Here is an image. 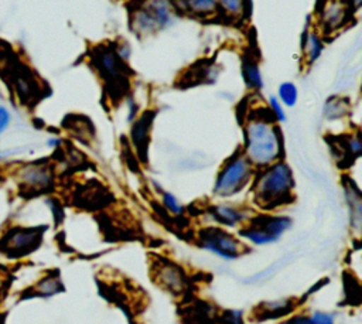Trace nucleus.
Returning <instances> with one entry per match:
<instances>
[{
	"label": "nucleus",
	"instance_id": "obj_1",
	"mask_svg": "<svg viewBox=\"0 0 362 324\" xmlns=\"http://www.w3.org/2000/svg\"><path fill=\"white\" fill-rule=\"evenodd\" d=\"M240 125V149L256 170L264 168L280 160H286V146L281 126L273 120L266 103L245 109Z\"/></svg>",
	"mask_w": 362,
	"mask_h": 324
},
{
	"label": "nucleus",
	"instance_id": "obj_2",
	"mask_svg": "<svg viewBox=\"0 0 362 324\" xmlns=\"http://www.w3.org/2000/svg\"><path fill=\"white\" fill-rule=\"evenodd\" d=\"M249 204L256 212H279L294 204L296 177L286 160L256 170L247 191Z\"/></svg>",
	"mask_w": 362,
	"mask_h": 324
},
{
	"label": "nucleus",
	"instance_id": "obj_3",
	"mask_svg": "<svg viewBox=\"0 0 362 324\" xmlns=\"http://www.w3.org/2000/svg\"><path fill=\"white\" fill-rule=\"evenodd\" d=\"M256 168L249 161L243 150L236 147L219 166L214 184L212 197L226 201L235 198L245 191H249L255 178Z\"/></svg>",
	"mask_w": 362,
	"mask_h": 324
},
{
	"label": "nucleus",
	"instance_id": "obj_4",
	"mask_svg": "<svg viewBox=\"0 0 362 324\" xmlns=\"http://www.w3.org/2000/svg\"><path fill=\"white\" fill-rule=\"evenodd\" d=\"M291 226L293 219L288 215L279 212H255V215L238 229L236 235L245 243L263 246L280 241Z\"/></svg>",
	"mask_w": 362,
	"mask_h": 324
},
{
	"label": "nucleus",
	"instance_id": "obj_5",
	"mask_svg": "<svg viewBox=\"0 0 362 324\" xmlns=\"http://www.w3.org/2000/svg\"><path fill=\"white\" fill-rule=\"evenodd\" d=\"M175 17L177 14L171 1H144L132 11L130 28L134 34L147 37L173 25Z\"/></svg>",
	"mask_w": 362,
	"mask_h": 324
},
{
	"label": "nucleus",
	"instance_id": "obj_6",
	"mask_svg": "<svg viewBox=\"0 0 362 324\" xmlns=\"http://www.w3.org/2000/svg\"><path fill=\"white\" fill-rule=\"evenodd\" d=\"M197 245L223 260L239 259L247 252V243L236 233L216 225L201 228L197 233Z\"/></svg>",
	"mask_w": 362,
	"mask_h": 324
},
{
	"label": "nucleus",
	"instance_id": "obj_7",
	"mask_svg": "<svg viewBox=\"0 0 362 324\" xmlns=\"http://www.w3.org/2000/svg\"><path fill=\"white\" fill-rule=\"evenodd\" d=\"M317 6L320 8H315L311 14L313 23L324 38L339 34L355 18V13L351 10L348 1H320Z\"/></svg>",
	"mask_w": 362,
	"mask_h": 324
},
{
	"label": "nucleus",
	"instance_id": "obj_8",
	"mask_svg": "<svg viewBox=\"0 0 362 324\" xmlns=\"http://www.w3.org/2000/svg\"><path fill=\"white\" fill-rule=\"evenodd\" d=\"M42 233L41 226H13L0 236V252L13 259L27 256L40 246Z\"/></svg>",
	"mask_w": 362,
	"mask_h": 324
},
{
	"label": "nucleus",
	"instance_id": "obj_9",
	"mask_svg": "<svg viewBox=\"0 0 362 324\" xmlns=\"http://www.w3.org/2000/svg\"><path fill=\"white\" fill-rule=\"evenodd\" d=\"M255 209L249 202H230L219 201L209 204L204 214L212 225L225 229H239L242 228L253 215Z\"/></svg>",
	"mask_w": 362,
	"mask_h": 324
},
{
	"label": "nucleus",
	"instance_id": "obj_10",
	"mask_svg": "<svg viewBox=\"0 0 362 324\" xmlns=\"http://www.w3.org/2000/svg\"><path fill=\"white\" fill-rule=\"evenodd\" d=\"M93 64L98 68L105 83L119 92L124 93L127 89V66L126 62L116 54L115 47H103L93 55Z\"/></svg>",
	"mask_w": 362,
	"mask_h": 324
},
{
	"label": "nucleus",
	"instance_id": "obj_11",
	"mask_svg": "<svg viewBox=\"0 0 362 324\" xmlns=\"http://www.w3.org/2000/svg\"><path fill=\"white\" fill-rule=\"evenodd\" d=\"M154 282L165 291L180 296L188 289V277L181 266L168 260L157 259L151 267Z\"/></svg>",
	"mask_w": 362,
	"mask_h": 324
},
{
	"label": "nucleus",
	"instance_id": "obj_12",
	"mask_svg": "<svg viewBox=\"0 0 362 324\" xmlns=\"http://www.w3.org/2000/svg\"><path fill=\"white\" fill-rule=\"evenodd\" d=\"M341 187L348 208L349 231L356 239L362 238V190L349 174H342Z\"/></svg>",
	"mask_w": 362,
	"mask_h": 324
},
{
	"label": "nucleus",
	"instance_id": "obj_13",
	"mask_svg": "<svg viewBox=\"0 0 362 324\" xmlns=\"http://www.w3.org/2000/svg\"><path fill=\"white\" fill-rule=\"evenodd\" d=\"M325 50V38L322 34L314 27L313 16L311 21H307L301 37H300V55L304 66H313L322 55Z\"/></svg>",
	"mask_w": 362,
	"mask_h": 324
},
{
	"label": "nucleus",
	"instance_id": "obj_14",
	"mask_svg": "<svg viewBox=\"0 0 362 324\" xmlns=\"http://www.w3.org/2000/svg\"><path fill=\"white\" fill-rule=\"evenodd\" d=\"M17 180L23 190L33 192H44L54 184V175L47 166H25L18 170Z\"/></svg>",
	"mask_w": 362,
	"mask_h": 324
},
{
	"label": "nucleus",
	"instance_id": "obj_15",
	"mask_svg": "<svg viewBox=\"0 0 362 324\" xmlns=\"http://www.w3.org/2000/svg\"><path fill=\"white\" fill-rule=\"evenodd\" d=\"M171 3L177 16H184L198 21H209L218 18L216 0H177Z\"/></svg>",
	"mask_w": 362,
	"mask_h": 324
},
{
	"label": "nucleus",
	"instance_id": "obj_16",
	"mask_svg": "<svg viewBox=\"0 0 362 324\" xmlns=\"http://www.w3.org/2000/svg\"><path fill=\"white\" fill-rule=\"evenodd\" d=\"M154 112L146 110L137 119L132 123V130H130V139L133 143V147L137 153V157L143 161L147 160V151H148V144H150V132L154 120Z\"/></svg>",
	"mask_w": 362,
	"mask_h": 324
},
{
	"label": "nucleus",
	"instance_id": "obj_17",
	"mask_svg": "<svg viewBox=\"0 0 362 324\" xmlns=\"http://www.w3.org/2000/svg\"><path fill=\"white\" fill-rule=\"evenodd\" d=\"M240 76L249 92L257 95L264 88L263 74L259 65V61L255 55L245 54L240 59Z\"/></svg>",
	"mask_w": 362,
	"mask_h": 324
},
{
	"label": "nucleus",
	"instance_id": "obj_18",
	"mask_svg": "<svg viewBox=\"0 0 362 324\" xmlns=\"http://www.w3.org/2000/svg\"><path fill=\"white\" fill-rule=\"evenodd\" d=\"M334 147L335 157H339L342 160L345 158H361L362 157V132H349L344 133L338 137H334V143L331 144Z\"/></svg>",
	"mask_w": 362,
	"mask_h": 324
},
{
	"label": "nucleus",
	"instance_id": "obj_19",
	"mask_svg": "<svg viewBox=\"0 0 362 324\" xmlns=\"http://www.w3.org/2000/svg\"><path fill=\"white\" fill-rule=\"evenodd\" d=\"M297 303L294 299H279V300H267L262 301L256 307V317L259 320L266 318H279L290 314L296 308Z\"/></svg>",
	"mask_w": 362,
	"mask_h": 324
},
{
	"label": "nucleus",
	"instance_id": "obj_20",
	"mask_svg": "<svg viewBox=\"0 0 362 324\" xmlns=\"http://www.w3.org/2000/svg\"><path fill=\"white\" fill-rule=\"evenodd\" d=\"M253 4L242 0H221L218 1V17L236 23L243 21L252 14Z\"/></svg>",
	"mask_w": 362,
	"mask_h": 324
},
{
	"label": "nucleus",
	"instance_id": "obj_21",
	"mask_svg": "<svg viewBox=\"0 0 362 324\" xmlns=\"http://www.w3.org/2000/svg\"><path fill=\"white\" fill-rule=\"evenodd\" d=\"M64 291V284L57 272H49L37 280L28 290L27 297H51Z\"/></svg>",
	"mask_w": 362,
	"mask_h": 324
},
{
	"label": "nucleus",
	"instance_id": "obj_22",
	"mask_svg": "<svg viewBox=\"0 0 362 324\" xmlns=\"http://www.w3.org/2000/svg\"><path fill=\"white\" fill-rule=\"evenodd\" d=\"M351 113V102L346 96L331 95L322 106V116L327 122L344 120Z\"/></svg>",
	"mask_w": 362,
	"mask_h": 324
},
{
	"label": "nucleus",
	"instance_id": "obj_23",
	"mask_svg": "<svg viewBox=\"0 0 362 324\" xmlns=\"http://www.w3.org/2000/svg\"><path fill=\"white\" fill-rule=\"evenodd\" d=\"M16 91L20 93L21 102L28 100L38 92V86H37L35 79L31 72L21 69L16 75Z\"/></svg>",
	"mask_w": 362,
	"mask_h": 324
},
{
	"label": "nucleus",
	"instance_id": "obj_24",
	"mask_svg": "<svg viewBox=\"0 0 362 324\" xmlns=\"http://www.w3.org/2000/svg\"><path fill=\"white\" fill-rule=\"evenodd\" d=\"M157 192L160 194V199L163 207L165 208V211L173 215V216H181L185 212V207L182 205V202L178 199V197L175 194H173L171 191L163 188L160 184H157L156 181H153Z\"/></svg>",
	"mask_w": 362,
	"mask_h": 324
},
{
	"label": "nucleus",
	"instance_id": "obj_25",
	"mask_svg": "<svg viewBox=\"0 0 362 324\" xmlns=\"http://www.w3.org/2000/svg\"><path fill=\"white\" fill-rule=\"evenodd\" d=\"M277 99L284 108H294L298 102V86L293 81H284L277 86Z\"/></svg>",
	"mask_w": 362,
	"mask_h": 324
},
{
	"label": "nucleus",
	"instance_id": "obj_26",
	"mask_svg": "<svg viewBox=\"0 0 362 324\" xmlns=\"http://www.w3.org/2000/svg\"><path fill=\"white\" fill-rule=\"evenodd\" d=\"M266 106H267V110L270 112L273 120L277 123V125H281L287 120V113H286V108L280 103V100L277 99L276 95H270L267 99H266Z\"/></svg>",
	"mask_w": 362,
	"mask_h": 324
},
{
	"label": "nucleus",
	"instance_id": "obj_27",
	"mask_svg": "<svg viewBox=\"0 0 362 324\" xmlns=\"http://www.w3.org/2000/svg\"><path fill=\"white\" fill-rule=\"evenodd\" d=\"M308 320L311 324H335V316L322 310L311 311L308 314Z\"/></svg>",
	"mask_w": 362,
	"mask_h": 324
},
{
	"label": "nucleus",
	"instance_id": "obj_28",
	"mask_svg": "<svg viewBox=\"0 0 362 324\" xmlns=\"http://www.w3.org/2000/svg\"><path fill=\"white\" fill-rule=\"evenodd\" d=\"M222 324H245L240 310H226L222 314Z\"/></svg>",
	"mask_w": 362,
	"mask_h": 324
},
{
	"label": "nucleus",
	"instance_id": "obj_29",
	"mask_svg": "<svg viewBox=\"0 0 362 324\" xmlns=\"http://www.w3.org/2000/svg\"><path fill=\"white\" fill-rule=\"evenodd\" d=\"M137 113H139V105L136 103L134 99L129 98L127 99V120L133 123L137 119Z\"/></svg>",
	"mask_w": 362,
	"mask_h": 324
},
{
	"label": "nucleus",
	"instance_id": "obj_30",
	"mask_svg": "<svg viewBox=\"0 0 362 324\" xmlns=\"http://www.w3.org/2000/svg\"><path fill=\"white\" fill-rule=\"evenodd\" d=\"M280 324H311V323L308 320V314H294L286 318L284 321H281Z\"/></svg>",
	"mask_w": 362,
	"mask_h": 324
},
{
	"label": "nucleus",
	"instance_id": "obj_31",
	"mask_svg": "<svg viewBox=\"0 0 362 324\" xmlns=\"http://www.w3.org/2000/svg\"><path fill=\"white\" fill-rule=\"evenodd\" d=\"M10 123V113L4 106H0V134L7 129Z\"/></svg>",
	"mask_w": 362,
	"mask_h": 324
},
{
	"label": "nucleus",
	"instance_id": "obj_32",
	"mask_svg": "<svg viewBox=\"0 0 362 324\" xmlns=\"http://www.w3.org/2000/svg\"><path fill=\"white\" fill-rule=\"evenodd\" d=\"M361 95H362V86H361Z\"/></svg>",
	"mask_w": 362,
	"mask_h": 324
},
{
	"label": "nucleus",
	"instance_id": "obj_33",
	"mask_svg": "<svg viewBox=\"0 0 362 324\" xmlns=\"http://www.w3.org/2000/svg\"><path fill=\"white\" fill-rule=\"evenodd\" d=\"M0 272H1V266H0Z\"/></svg>",
	"mask_w": 362,
	"mask_h": 324
},
{
	"label": "nucleus",
	"instance_id": "obj_34",
	"mask_svg": "<svg viewBox=\"0 0 362 324\" xmlns=\"http://www.w3.org/2000/svg\"><path fill=\"white\" fill-rule=\"evenodd\" d=\"M0 324H1V321H0Z\"/></svg>",
	"mask_w": 362,
	"mask_h": 324
}]
</instances>
